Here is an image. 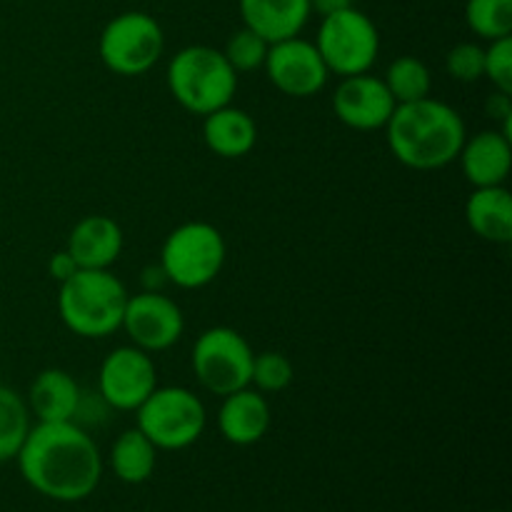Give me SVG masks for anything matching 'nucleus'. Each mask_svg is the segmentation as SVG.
Masks as SVG:
<instances>
[{"mask_svg": "<svg viewBox=\"0 0 512 512\" xmlns=\"http://www.w3.org/2000/svg\"><path fill=\"white\" fill-rule=\"evenodd\" d=\"M490 512H503V510H490Z\"/></svg>", "mask_w": 512, "mask_h": 512, "instance_id": "nucleus-33", "label": "nucleus"}, {"mask_svg": "<svg viewBox=\"0 0 512 512\" xmlns=\"http://www.w3.org/2000/svg\"><path fill=\"white\" fill-rule=\"evenodd\" d=\"M203 140L220 158H243L258 143V125L245 110L223 105L203 118Z\"/></svg>", "mask_w": 512, "mask_h": 512, "instance_id": "nucleus-19", "label": "nucleus"}, {"mask_svg": "<svg viewBox=\"0 0 512 512\" xmlns=\"http://www.w3.org/2000/svg\"><path fill=\"white\" fill-rule=\"evenodd\" d=\"M395 98L390 95L383 78L370 73L340 78L333 93V113L343 125L353 130H383L395 110Z\"/></svg>", "mask_w": 512, "mask_h": 512, "instance_id": "nucleus-13", "label": "nucleus"}, {"mask_svg": "<svg viewBox=\"0 0 512 512\" xmlns=\"http://www.w3.org/2000/svg\"><path fill=\"white\" fill-rule=\"evenodd\" d=\"M263 70L270 83L290 98H313L330 78L328 65L320 58L315 43L300 35L270 43Z\"/></svg>", "mask_w": 512, "mask_h": 512, "instance_id": "nucleus-12", "label": "nucleus"}, {"mask_svg": "<svg viewBox=\"0 0 512 512\" xmlns=\"http://www.w3.org/2000/svg\"><path fill=\"white\" fill-rule=\"evenodd\" d=\"M485 78L495 90L512 95V35L490 40L485 48Z\"/></svg>", "mask_w": 512, "mask_h": 512, "instance_id": "nucleus-28", "label": "nucleus"}, {"mask_svg": "<svg viewBox=\"0 0 512 512\" xmlns=\"http://www.w3.org/2000/svg\"><path fill=\"white\" fill-rule=\"evenodd\" d=\"M270 403L263 393L255 388L235 390L225 395L218 410V430L230 445H255L268 435L270 430Z\"/></svg>", "mask_w": 512, "mask_h": 512, "instance_id": "nucleus-15", "label": "nucleus"}, {"mask_svg": "<svg viewBox=\"0 0 512 512\" xmlns=\"http://www.w3.org/2000/svg\"><path fill=\"white\" fill-rule=\"evenodd\" d=\"M353 8V0H310V10L325 18V15H333L338 10Z\"/></svg>", "mask_w": 512, "mask_h": 512, "instance_id": "nucleus-31", "label": "nucleus"}, {"mask_svg": "<svg viewBox=\"0 0 512 512\" xmlns=\"http://www.w3.org/2000/svg\"><path fill=\"white\" fill-rule=\"evenodd\" d=\"M155 463H158V448L138 428L120 433L110 448V468L120 483H145L153 475Z\"/></svg>", "mask_w": 512, "mask_h": 512, "instance_id": "nucleus-21", "label": "nucleus"}, {"mask_svg": "<svg viewBox=\"0 0 512 512\" xmlns=\"http://www.w3.org/2000/svg\"><path fill=\"white\" fill-rule=\"evenodd\" d=\"M120 328L128 333L130 345L153 355L173 348L183 338L185 318L180 305L163 290H143L128 298Z\"/></svg>", "mask_w": 512, "mask_h": 512, "instance_id": "nucleus-11", "label": "nucleus"}, {"mask_svg": "<svg viewBox=\"0 0 512 512\" xmlns=\"http://www.w3.org/2000/svg\"><path fill=\"white\" fill-rule=\"evenodd\" d=\"M445 70L460 83H478L485 78V48L478 43H458L445 55Z\"/></svg>", "mask_w": 512, "mask_h": 512, "instance_id": "nucleus-27", "label": "nucleus"}, {"mask_svg": "<svg viewBox=\"0 0 512 512\" xmlns=\"http://www.w3.org/2000/svg\"><path fill=\"white\" fill-rule=\"evenodd\" d=\"M78 270V265H75L73 255L68 253V250H60V253H55L53 258L48 260V273L50 278L58 280V283H63V280H68L70 275Z\"/></svg>", "mask_w": 512, "mask_h": 512, "instance_id": "nucleus-29", "label": "nucleus"}, {"mask_svg": "<svg viewBox=\"0 0 512 512\" xmlns=\"http://www.w3.org/2000/svg\"><path fill=\"white\" fill-rule=\"evenodd\" d=\"M170 95L193 115H208L233 103L238 73L225 60L223 50L210 45H188L168 65Z\"/></svg>", "mask_w": 512, "mask_h": 512, "instance_id": "nucleus-4", "label": "nucleus"}, {"mask_svg": "<svg viewBox=\"0 0 512 512\" xmlns=\"http://www.w3.org/2000/svg\"><path fill=\"white\" fill-rule=\"evenodd\" d=\"M165 283H168V278H165L160 263L155 265V268H145L143 270V290H155V293H160Z\"/></svg>", "mask_w": 512, "mask_h": 512, "instance_id": "nucleus-32", "label": "nucleus"}, {"mask_svg": "<svg viewBox=\"0 0 512 512\" xmlns=\"http://www.w3.org/2000/svg\"><path fill=\"white\" fill-rule=\"evenodd\" d=\"M83 388L60 368L40 370L28 390V410L38 423H73Z\"/></svg>", "mask_w": 512, "mask_h": 512, "instance_id": "nucleus-17", "label": "nucleus"}, {"mask_svg": "<svg viewBox=\"0 0 512 512\" xmlns=\"http://www.w3.org/2000/svg\"><path fill=\"white\" fill-rule=\"evenodd\" d=\"M458 160L473 188L505 185L512 170V138L500 130H480L473 138H465Z\"/></svg>", "mask_w": 512, "mask_h": 512, "instance_id": "nucleus-14", "label": "nucleus"}, {"mask_svg": "<svg viewBox=\"0 0 512 512\" xmlns=\"http://www.w3.org/2000/svg\"><path fill=\"white\" fill-rule=\"evenodd\" d=\"M135 428L158 450H185L203 435L208 413L193 390L180 385L155 388L135 410Z\"/></svg>", "mask_w": 512, "mask_h": 512, "instance_id": "nucleus-5", "label": "nucleus"}, {"mask_svg": "<svg viewBox=\"0 0 512 512\" xmlns=\"http://www.w3.org/2000/svg\"><path fill=\"white\" fill-rule=\"evenodd\" d=\"M30 410L23 395L0 385V463L18 458L30 430Z\"/></svg>", "mask_w": 512, "mask_h": 512, "instance_id": "nucleus-22", "label": "nucleus"}, {"mask_svg": "<svg viewBox=\"0 0 512 512\" xmlns=\"http://www.w3.org/2000/svg\"><path fill=\"white\" fill-rule=\"evenodd\" d=\"M253 348L248 340L233 328L215 325L203 330L193 345V373L198 383L208 393L225 398V395L243 390L250 385L253 373Z\"/></svg>", "mask_w": 512, "mask_h": 512, "instance_id": "nucleus-7", "label": "nucleus"}, {"mask_svg": "<svg viewBox=\"0 0 512 512\" xmlns=\"http://www.w3.org/2000/svg\"><path fill=\"white\" fill-rule=\"evenodd\" d=\"M293 383V363L283 353H258L253 358L250 388L263 395L283 393Z\"/></svg>", "mask_w": 512, "mask_h": 512, "instance_id": "nucleus-26", "label": "nucleus"}, {"mask_svg": "<svg viewBox=\"0 0 512 512\" xmlns=\"http://www.w3.org/2000/svg\"><path fill=\"white\" fill-rule=\"evenodd\" d=\"M25 483L43 498L78 503L103 478V458L93 435L75 423H35L18 453Z\"/></svg>", "mask_w": 512, "mask_h": 512, "instance_id": "nucleus-1", "label": "nucleus"}, {"mask_svg": "<svg viewBox=\"0 0 512 512\" xmlns=\"http://www.w3.org/2000/svg\"><path fill=\"white\" fill-rule=\"evenodd\" d=\"M485 108H488L490 118L500 120V123H503V120L512 118V100H510V95L508 93H500V90H495V95H490L488 105H485Z\"/></svg>", "mask_w": 512, "mask_h": 512, "instance_id": "nucleus-30", "label": "nucleus"}, {"mask_svg": "<svg viewBox=\"0 0 512 512\" xmlns=\"http://www.w3.org/2000/svg\"><path fill=\"white\" fill-rule=\"evenodd\" d=\"M165 35L158 20L140 10L120 13L100 33L98 53L105 68L123 78L145 75L160 60Z\"/></svg>", "mask_w": 512, "mask_h": 512, "instance_id": "nucleus-9", "label": "nucleus"}, {"mask_svg": "<svg viewBox=\"0 0 512 512\" xmlns=\"http://www.w3.org/2000/svg\"><path fill=\"white\" fill-rule=\"evenodd\" d=\"M128 290L110 270L78 268L60 283L58 313L65 328L80 338H108L123 323Z\"/></svg>", "mask_w": 512, "mask_h": 512, "instance_id": "nucleus-3", "label": "nucleus"}, {"mask_svg": "<svg viewBox=\"0 0 512 512\" xmlns=\"http://www.w3.org/2000/svg\"><path fill=\"white\" fill-rule=\"evenodd\" d=\"M465 220L478 238L505 245L512 240V198L505 185L475 188L465 203Z\"/></svg>", "mask_w": 512, "mask_h": 512, "instance_id": "nucleus-20", "label": "nucleus"}, {"mask_svg": "<svg viewBox=\"0 0 512 512\" xmlns=\"http://www.w3.org/2000/svg\"><path fill=\"white\" fill-rule=\"evenodd\" d=\"M158 388V368L153 355L135 345L110 350L98 370V395L110 410L133 413Z\"/></svg>", "mask_w": 512, "mask_h": 512, "instance_id": "nucleus-10", "label": "nucleus"}, {"mask_svg": "<svg viewBox=\"0 0 512 512\" xmlns=\"http://www.w3.org/2000/svg\"><path fill=\"white\" fill-rule=\"evenodd\" d=\"M383 80L398 105L430 98V90H433V75H430L428 65L413 55L395 58Z\"/></svg>", "mask_w": 512, "mask_h": 512, "instance_id": "nucleus-23", "label": "nucleus"}, {"mask_svg": "<svg viewBox=\"0 0 512 512\" xmlns=\"http://www.w3.org/2000/svg\"><path fill=\"white\" fill-rule=\"evenodd\" d=\"M310 13V0H240L245 28L255 30L268 43L300 35Z\"/></svg>", "mask_w": 512, "mask_h": 512, "instance_id": "nucleus-18", "label": "nucleus"}, {"mask_svg": "<svg viewBox=\"0 0 512 512\" xmlns=\"http://www.w3.org/2000/svg\"><path fill=\"white\" fill-rule=\"evenodd\" d=\"M465 20L483 40L508 38L512 33V0H468Z\"/></svg>", "mask_w": 512, "mask_h": 512, "instance_id": "nucleus-24", "label": "nucleus"}, {"mask_svg": "<svg viewBox=\"0 0 512 512\" xmlns=\"http://www.w3.org/2000/svg\"><path fill=\"white\" fill-rule=\"evenodd\" d=\"M388 148L410 170H440L455 163L468 130L453 105L435 98L395 105L388 125Z\"/></svg>", "mask_w": 512, "mask_h": 512, "instance_id": "nucleus-2", "label": "nucleus"}, {"mask_svg": "<svg viewBox=\"0 0 512 512\" xmlns=\"http://www.w3.org/2000/svg\"><path fill=\"white\" fill-rule=\"evenodd\" d=\"M320 58L330 75L350 78L368 73L380 53V35L373 20L355 8L325 15L315 38Z\"/></svg>", "mask_w": 512, "mask_h": 512, "instance_id": "nucleus-8", "label": "nucleus"}, {"mask_svg": "<svg viewBox=\"0 0 512 512\" xmlns=\"http://www.w3.org/2000/svg\"><path fill=\"white\" fill-rule=\"evenodd\" d=\"M270 43L265 38H260L255 30L240 28L238 33H233L225 43V60L233 65L235 73H253L265 65V55H268Z\"/></svg>", "mask_w": 512, "mask_h": 512, "instance_id": "nucleus-25", "label": "nucleus"}, {"mask_svg": "<svg viewBox=\"0 0 512 512\" xmlns=\"http://www.w3.org/2000/svg\"><path fill=\"white\" fill-rule=\"evenodd\" d=\"M225 238L215 225L193 220L165 238L160 248V268L168 283L183 290H198L213 283L225 265Z\"/></svg>", "mask_w": 512, "mask_h": 512, "instance_id": "nucleus-6", "label": "nucleus"}, {"mask_svg": "<svg viewBox=\"0 0 512 512\" xmlns=\"http://www.w3.org/2000/svg\"><path fill=\"white\" fill-rule=\"evenodd\" d=\"M83 270H110L123 253V230L108 215H85L73 225L65 245Z\"/></svg>", "mask_w": 512, "mask_h": 512, "instance_id": "nucleus-16", "label": "nucleus"}]
</instances>
